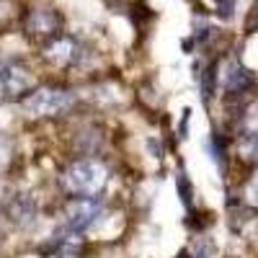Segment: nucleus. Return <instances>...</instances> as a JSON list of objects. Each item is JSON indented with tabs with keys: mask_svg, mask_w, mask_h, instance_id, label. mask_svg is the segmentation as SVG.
<instances>
[{
	"mask_svg": "<svg viewBox=\"0 0 258 258\" xmlns=\"http://www.w3.org/2000/svg\"><path fill=\"white\" fill-rule=\"evenodd\" d=\"M62 186L73 197L98 199L103 194V188L109 186V168H106V163H101L96 158H80L73 165L64 168Z\"/></svg>",
	"mask_w": 258,
	"mask_h": 258,
	"instance_id": "obj_1",
	"label": "nucleus"
},
{
	"mask_svg": "<svg viewBox=\"0 0 258 258\" xmlns=\"http://www.w3.org/2000/svg\"><path fill=\"white\" fill-rule=\"evenodd\" d=\"M73 106V93L64 88H39L21 101V111L29 119H49Z\"/></svg>",
	"mask_w": 258,
	"mask_h": 258,
	"instance_id": "obj_2",
	"label": "nucleus"
},
{
	"mask_svg": "<svg viewBox=\"0 0 258 258\" xmlns=\"http://www.w3.org/2000/svg\"><path fill=\"white\" fill-rule=\"evenodd\" d=\"M34 88V73L18 59L0 62V101H18Z\"/></svg>",
	"mask_w": 258,
	"mask_h": 258,
	"instance_id": "obj_3",
	"label": "nucleus"
},
{
	"mask_svg": "<svg viewBox=\"0 0 258 258\" xmlns=\"http://www.w3.org/2000/svg\"><path fill=\"white\" fill-rule=\"evenodd\" d=\"M101 214H103V207H101L98 199L78 197L64 207V227H68L70 232H85L98 222Z\"/></svg>",
	"mask_w": 258,
	"mask_h": 258,
	"instance_id": "obj_4",
	"label": "nucleus"
},
{
	"mask_svg": "<svg viewBox=\"0 0 258 258\" xmlns=\"http://www.w3.org/2000/svg\"><path fill=\"white\" fill-rule=\"evenodd\" d=\"M41 57L52 64H57V68H73L75 62H80L83 49L73 36H54V39L47 41V47L41 49Z\"/></svg>",
	"mask_w": 258,
	"mask_h": 258,
	"instance_id": "obj_5",
	"label": "nucleus"
},
{
	"mask_svg": "<svg viewBox=\"0 0 258 258\" xmlns=\"http://www.w3.org/2000/svg\"><path fill=\"white\" fill-rule=\"evenodd\" d=\"M26 29L34 36H44V39H54L59 31V16L49 8H36L31 11L29 21H26Z\"/></svg>",
	"mask_w": 258,
	"mask_h": 258,
	"instance_id": "obj_6",
	"label": "nucleus"
}]
</instances>
